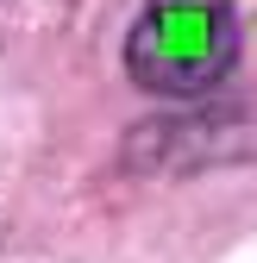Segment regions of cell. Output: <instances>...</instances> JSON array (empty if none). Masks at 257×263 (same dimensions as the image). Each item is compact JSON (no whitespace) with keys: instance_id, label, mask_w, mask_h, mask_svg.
<instances>
[{"instance_id":"cell-1","label":"cell","mask_w":257,"mask_h":263,"mask_svg":"<svg viewBox=\"0 0 257 263\" xmlns=\"http://www.w3.org/2000/svg\"><path fill=\"white\" fill-rule=\"evenodd\" d=\"M238 63L232 0H144L125 31V76L163 101H201Z\"/></svg>"}]
</instances>
